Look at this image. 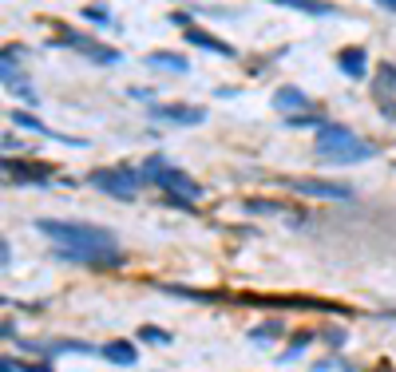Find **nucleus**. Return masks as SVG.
Returning a JSON list of instances; mask_svg holds the SVG:
<instances>
[{
  "label": "nucleus",
  "mask_w": 396,
  "mask_h": 372,
  "mask_svg": "<svg viewBox=\"0 0 396 372\" xmlns=\"http://www.w3.org/2000/svg\"><path fill=\"white\" fill-rule=\"evenodd\" d=\"M40 234H48L52 242H60V258L84 261V265H119L123 254L115 246V234L103 226H87V222H56L44 218Z\"/></svg>",
  "instance_id": "1"
},
{
  "label": "nucleus",
  "mask_w": 396,
  "mask_h": 372,
  "mask_svg": "<svg viewBox=\"0 0 396 372\" xmlns=\"http://www.w3.org/2000/svg\"><path fill=\"white\" fill-rule=\"evenodd\" d=\"M317 155H321L325 162H360V159H372L376 150H372L365 139L353 135L349 127L325 123V127H317Z\"/></svg>",
  "instance_id": "2"
},
{
  "label": "nucleus",
  "mask_w": 396,
  "mask_h": 372,
  "mask_svg": "<svg viewBox=\"0 0 396 372\" xmlns=\"http://www.w3.org/2000/svg\"><path fill=\"white\" fill-rule=\"evenodd\" d=\"M143 178H147V174L131 171V166H103V171H91V183H96L103 194H115V199H135Z\"/></svg>",
  "instance_id": "3"
},
{
  "label": "nucleus",
  "mask_w": 396,
  "mask_h": 372,
  "mask_svg": "<svg viewBox=\"0 0 396 372\" xmlns=\"http://www.w3.org/2000/svg\"><path fill=\"white\" fill-rule=\"evenodd\" d=\"M155 183H159L162 190H167V194H171L174 202H178V206H190V202H195V199H202V186H198L195 178H190V174L174 171V166H167V171H159V174H155Z\"/></svg>",
  "instance_id": "4"
},
{
  "label": "nucleus",
  "mask_w": 396,
  "mask_h": 372,
  "mask_svg": "<svg viewBox=\"0 0 396 372\" xmlns=\"http://www.w3.org/2000/svg\"><path fill=\"white\" fill-rule=\"evenodd\" d=\"M52 48H75V52H84L87 60H96V63H115L119 60V52L115 48H103V44H96L91 36H84V32H60V36H52Z\"/></svg>",
  "instance_id": "5"
},
{
  "label": "nucleus",
  "mask_w": 396,
  "mask_h": 372,
  "mask_svg": "<svg viewBox=\"0 0 396 372\" xmlns=\"http://www.w3.org/2000/svg\"><path fill=\"white\" fill-rule=\"evenodd\" d=\"M4 178L16 186H44L52 178L48 162H28V159H4Z\"/></svg>",
  "instance_id": "6"
},
{
  "label": "nucleus",
  "mask_w": 396,
  "mask_h": 372,
  "mask_svg": "<svg viewBox=\"0 0 396 372\" xmlns=\"http://www.w3.org/2000/svg\"><path fill=\"white\" fill-rule=\"evenodd\" d=\"M151 115H155V119H167V123H183V127H195V123L206 119V111H202V107H190V103H155Z\"/></svg>",
  "instance_id": "7"
},
{
  "label": "nucleus",
  "mask_w": 396,
  "mask_h": 372,
  "mask_svg": "<svg viewBox=\"0 0 396 372\" xmlns=\"http://www.w3.org/2000/svg\"><path fill=\"white\" fill-rule=\"evenodd\" d=\"M289 190L297 194H313V199H353V190L341 183H317V178H289Z\"/></svg>",
  "instance_id": "8"
},
{
  "label": "nucleus",
  "mask_w": 396,
  "mask_h": 372,
  "mask_svg": "<svg viewBox=\"0 0 396 372\" xmlns=\"http://www.w3.org/2000/svg\"><path fill=\"white\" fill-rule=\"evenodd\" d=\"M186 44H195V48H202V52H214V56H238L226 40H218L214 32H206V28H186Z\"/></svg>",
  "instance_id": "9"
},
{
  "label": "nucleus",
  "mask_w": 396,
  "mask_h": 372,
  "mask_svg": "<svg viewBox=\"0 0 396 372\" xmlns=\"http://www.w3.org/2000/svg\"><path fill=\"white\" fill-rule=\"evenodd\" d=\"M8 119H13L16 127H28V131H40V135L56 139V143H75V147H84V139H72V135H56L52 127H44V123H40V119H32V115H28V111H13V115H8Z\"/></svg>",
  "instance_id": "10"
},
{
  "label": "nucleus",
  "mask_w": 396,
  "mask_h": 372,
  "mask_svg": "<svg viewBox=\"0 0 396 372\" xmlns=\"http://www.w3.org/2000/svg\"><path fill=\"white\" fill-rule=\"evenodd\" d=\"M273 107H277V111H301V107H310V95H305L301 87H282V91L273 95Z\"/></svg>",
  "instance_id": "11"
},
{
  "label": "nucleus",
  "mask_w": 396,
  "mask_h": 372,
  "mask_svg": "<svg viewBox=\"0 0 396 372\" xmlns=\"http://www.w3.org/2000/svg\"><path fill=\"white\" fill-rule=\"evenodd\" d=\"M99 357L103 360H112V364H135V345L131 341H112V345H103L99 348Z\"/></svg>",
  "instance_id": "12"
},
{
  "label": "nucleus",
  "mask_w": 396,
  "mask_h": 372,
  "mask_svg": "<svg viewBox=\"0 0 396 372\" xmlns=\"http://www.w3.org/2000/svg\"><path fill=\"white\" fill-rule=\"evenodd\" d=\"M337 68H341L349 79H360V75H365V48H345L337 56Z\"/></svg>",
  "instance_id": "13"
},
{
  "label": "nucleus",
  "mask_w": 396,
  "mask_h": 372,
  "mask_svg": "<svg viewBox=\"0 0 396 372\" xmlns=\"http://www.w3.org/2000/svg\"><path fill=\"white\" fill-rule=\"evenodd\" d=\"M273 4H282V8H297V13H310V16H333L337 13L329 0H273Z\"/></svg>",
  "instance_id": "14"
},
{
  "label": "nucleus",
  "mask_w": 396,
  "mask_h": 372,
  "mask_svg": "<svg viewBox=\"0 0 396 372\" xmlns=\"http://www.w3.org/2000/svg\"><path fill=\"white\" fill-rule=\"evenodd\" d=\"M147 63H151V68H167V72H178V75L190 68L183 56H171V52H155V56H147Z\"/></svg>",
  "instance_id": "15"
},
{
  "label": "nucleus",
  "mask_w": 396,
  "mask_h": 372,
  "mask_svg": "<svg viewBox=\"0 0 396 372\" xmlns=\"http://www.w3.org/2000/svg\"><path fill=\"white\" fill-rule=\"evenodd\" d=\"M384 91H396V68L393 63H381V68H376V95H384Z\"/></svg>",
  "instance_id": "16"
},
{
  "label": "nucleus",
  "mask_w": 396,
  "mask_h": 372,
  "mask_svg": "<svg viewBox=\"0 0 396 372\" xmlns=\"http://www.w3.org/2000/svg\"><path fill=\"white\" fill-rule=\"evenodd\" d=\"M139 336H143V341H151V345H167V341H171V333H167V329H155V325H143V329H139Z\"/></svg>",
  "instance_id": "17"
},
{
  "label": "nucleus",
  "mask_w": 396,
  "mask_h": 372,
  "mask_svg": "<svg viewBox=\"0 0 396 372\" xmlns=\"http://www.w3.org/2000/svg\"><path fill=\"white\" fill-rule=\"evenodd\" d=\"M285 127H325V119H317V115H289Z\"/></svg>",
  "instance_id": "18"
},
{
  "label": "nucleus",
  "mask_w": 396,
  "mask_h": 372,
  "mask_svg": "<svg viewBox=\"0 0 396 372\" xmlns=\"http://www.w3.org/2000/svg\"><path fill=\"white\" fill-rule=\"evenodd\" d=\"M273 333H282V321H266V325H258V329H254V341H261V336H273Z\"/></svg>",
  "instance_id": "19"
},
{
  "label": "nucleus",
  "mask_w": 396,
  "mask_h": 372,
  "mask_svg": "<svg viewBox=\"0 0 396 372\" xmlns=\"http://www.w3.org/2000/svg\"><path fill=\"white\" fill-rule=\"evenodd\" d=\"M84 16H87V20H96V24H107V20H112V13H107V8H99V4L84 8Z\"/></svg>",
  "instance_id": "20"
},
{
  "label": "nucleus",
  "mask_w": 396,
  "mask_h": 372,
  "mask_svg": "<svg viewBox=\"0 0 396 372\" xmlns=\"http://www.w3.org/2000/svg\"><path fill=\"white\" fill-rule=\"evenodd\" d=\"M305 345H310V333H301V336H297L294 345H289V348H285V352H282V360H294V357H297V352H301V348H305Z\"/></svg>",
  "instance_id": "21"
},
{
  "label": "nucleus",
  "mask_w": 396,
  "mask_h": 372,
  "mask_svg": "<svg viewBox=\"0 0 396 372\" xmlns=\"http://www.w3.org/2000/svg\"><path fill=\"white\" fill-rule=\"evenodd\" d=\"M381 8H388V13H396V0H376Z\"/></svg>",
  "instance_id": "22"
}]
</instances>
